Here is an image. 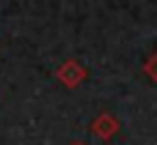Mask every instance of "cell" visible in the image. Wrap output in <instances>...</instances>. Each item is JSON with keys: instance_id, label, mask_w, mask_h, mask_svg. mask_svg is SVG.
Wrapping results in <instances>:
<instances>
[{"instance_id": "4", "label": "cell", "mask_w": 157, "mask_h": 145, "mask_svg": "<svg viewBox=\"0 0 157 145\" xmlns=\"http://www.w3.org/2000/svg\"><path fill=\"white\" fill-rule=\"evenodd\" d=\"M69 145H86V143H69Z\"/></svg>"}, {"instance_id": "3", "label": "cell", "mask_w": 157, "mask_h": 145, "mask_svg": "<svg viewBox=\"0 0 157 145\" xmlns=\"http://www.w3.org/2000/svg\"><path fill=\"white\" fill-rule=\"evenodd\" d=\"M143 69H146V74L152 78V81H157V53L146 62V67H143Z\"/></svg>"}, {"instance_id": "2", "label": "cell", "mask_w": 157, "mask_h": 145, "mask_svg": "<svg viewBox=\"0 0 157 145\" xmlns=\"http://www.w3.org/2000/svg\"><path fill=\"white\" fill-rule=\"evenodd\" d=\"M90 131H93L99 140H111L113 136L118 134V120L111 113H99L93 120V125H90Z\"/></svg>"}, {"instance_id": "1", "label": "cell", "mask_w": 157, "mask_h": 145, "mask_svg": "<svg viewBox=\"0 0 157 145\" xmlns=\"http://www.w3.org/2000/svg\"><path fill=\"white\" fill-rule=\"evenodd\" d=\"M86 76H88V72H86V67L78 60L69 58L65 60L63 65H60L58 69H56V78H58L60 83H63L65 87H69V90H74V87H78L81 83L86 81Z\"/></svg>"}]
</instances>
